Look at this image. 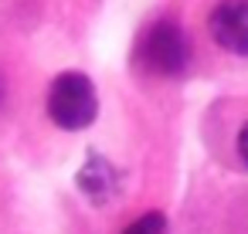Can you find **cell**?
Returning <instances> with one entry per match:
<instances>
[{
	"mask_svg": "<svg viewBox=\"0 0 248 234\" xmlns=\"http://www.w3.org/2000/svg\"><path fill=\"white\" fill-rule=\"evenodd\" d=\"M99 116V95L89 75L82 72H62L48 88V119L58 129L78 132L89 129Z\"/></svg>",
	"mask_w": 248,
	"mask_h": 234,
	"instance_id": "1",
	"label": "cell"
},
{
	"mask_svg": "<svg viewBox=\"0 0 248 234\" xmlns=\"http://www.w3.org/2000/svg\"><path fill=\"white\" fill-rule=\"evenodd\" d=\"M140 61L153 75H180L190 61L187 34L177 21H153L140 38Z\"/></svg>",
	"mask_w": 248,
	"mask_h": 234,
	"instance_id": "2",
	"label": "cell"
},
{
	"mask_svg": "<svg viewBox=\"0 0 248 234\" xmlns=\"http://www.w3.org/2000/svg\"><path fill=\"white\" fill-rule=\"evenodd\" d=\"M211 38L224 51L248 58V0H217L211 11Z\"/></svg>",
	"mask_w": 248,
	"mask_h": 234,
	"instance_id": "3",
	"label": "cell"
},
{
	"mask_svg": "<svg viewBox=\"0 0 248 234\" xmlns=\"http://www.w3.org/2000/svg\"><path fill=\"white\" fill-rule=\"evenodd\" d=\"M75 183H78V190L92 200V204H109V200H116V193L123 190V173L106 160V156H99V153H89L85 156V163L78 166V173H75Z\"/></svg>",
	"mask_w": 248,
	"mask_h": 234,
	"instance_id": "4",
	"label": "cell"
},
{
	"mask_svg": "<svg viewBox=\"0 0 248 234\" xmlns=\"http://www.w3.org/2000/svg\"><path fill=\"white\" fill-rule=\"evenodd\" d=\"M123 234H170V227H167V217L160 210H150V214H140Z\"/></svg>",
	"mask_w": 248,
	"mask_h": 234,
	"instance_id": "5",
	"label": "cell"
},
{
	"mask_svg": "<svg viewBox=\"0 0 248 234\" xmlns=\"http://www.w3.org/2000/svg\"><path fill=\"white\" fill-rule=\"evenodd\" d=\"M238 153H241V163L248 166V122H245L241 132H238Z\"/></svg>",
	"mask_w": 248,
	"mask_h": 234,
	"instance_id": "6",
	"label": "cell"
},
{
	"mask_svg": "<svg viewBox=\"0 0 248 234\" xmlns=\"http://www.w3.org/2000/svg\"><path fill=\"white\" fill-rule=\"evenodd\" d=\"M0 99H4V78H0Z\"/></svg>",
	"mask_w": 248,
	"mask_h": 234,
	"instance_id": "7",
	"label": "cell"
}]
</instances>
